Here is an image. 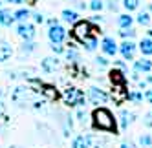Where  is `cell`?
<instances>
[{
  "instance_id": "31",
  "label": "cell",
  "mask_w": 152,
  "mask_h": 148,
  "mask_svg": "<svg viewBox=\"0 0 152 148\" xmlns=\"http://www.w3.org/2000/svg\"><path fill=\"white\" fill-rule=\"evenodd\" d=\"M75 119H77L81 124H86V123H88V113H86V110L79 108L77 112H75Z\"/></svg>"
},
{
  "instance_id": "3",
  "label": "cell",
  "mask_w": 152,
  "mask_h": 148,
  "mask_svg": "<svg viewBox=\"0 0 152 148\" xmlns=\"http://www.w3.org/2000/svg\"><path fill=\"white\" fill-rule=\"evenodd\" d=\"M62 102L66 104V106H77V108H84L86 106V95L83 90L79 88H66L62 90Z\"/></svg>"
},
{
  "instance_id": "47",
  "label": "cell",
  "mask_w": 152,
  "mask_h": 148,
  "mask_svg": "<svg viewBox=\"0 0 152 148\" xmlns=\"http://www.w3.org/2000/svg\"><path fill=\"white\" fill-rule=\"evenodd\" d=\"M145 81H147V82H148V84H152V75H148V77H147V79H145Z\"/></svg>"
},
{
  "instance_id": "2",
  "label": "cell",
  "mask_w": 152,
  "mask_h": 148,
  "mask_svg": "<svg viewBox=\"0 0 152 148\" xmlns=\"http://www.w3.org/2000/svg\"><path fill=\"white\" fill-rule=\"evenodd\" d=\"M92 124H94V128L99 130V132L117 133V121L114 117V113L104 106H97L92 112Z\"/></svg>"
},
{
  "instance_id": "25",
  "label": "cell",
  "mask_w": 152,
  "mask_h": 148,
  "mask_svg": "<svg viewBox=\"0 0 152 148\" xmlns=\"http://www.w3.org/2000/svg\"><path fill=\"white\" fill-rule=\"evenodd\" d=\"M136 22H137L139 26H150V22H152V15H150L148 9H143V11H139V13H137Z\"/></svg>"
},
{
  "instance_id": "38",
  "label": "cell",
  "mask_w": 152,
  "mask_h": 148,
  "mask_svg": "<svg viewBox=\"0 0 152 148\" xmlns=\"http://www.w3.org/2000/svg\"><path fill=\"white\" fill-rule=\"evenodd\" d=\"M6 113H7V110H6V104L0 101V119H6Z\"/></svg>"
},
{
  "instance_id": "15",
  "label": "cell",
  "mask_w": 152,
  "mask_h": 148,
  "mask_svg": "<svg viewBox=\"0 0 152 148\" xmlns=\"http://www.w3.org/2000/svg\"><path fill=\"white\" fill-rule=\"evenodd\" d=\"M13 24H15L13 11L11 9H6V7H0V26L2 28H11Z\"/></svg>"
},
{
  "instance_id": "51",
  "label": "cell",
  "mask_w": 152,
  "mask_h": 148,
  "mask_svg": "<svg viewBox=\"0 0 152 148\" xmlns=\"http://www.w3.org/2000/svg\"><path fill=\"white\" fill-rule=\"evenodd\" d=\"M150 113H152V112H150Z\"/></svg>"
},
{
  "instance_id": "48",
  "label": "cell",
  "mask_w": 152,
  "mask_h": 148,
  "mask_svg": "<svg viewBox=\"0 0 152 148\" xmlns=\"http://www.w3.org/2000/svg\"><path fill=\"white\" fill-rule=\"evenodd\" d=\"M9 148H20V146H9Z\"/></svg>"
},
{
  "instance_id": "26",
  "label": "cell",
  "mask_w": 152,
  "mask_h": 148,
  "mask_svg": "<svg viewBox=\"0 0 152 148\" xmlns=\"http://www.w3.org/2000/svg\"><path fill=\"white\" fill-rule=\"evenodd\" d=\"M143 93H141L139 90H132V91H128L126 93V101L130 102H134V104H139V102H143Z\"/></svg>"
},
{
  "instance_id": "45",
  "label": "cell",
  "mask_w": 152,
  "mask_h": 148,
  "mask_svg": "<svg viewBox=\"0 0 152 148\" xmlns=\"http://www.w3.org/2000/svg\"><path fill=\"white\" fill-rule=\"evenodd\" d=\"M92 20H94V22H101V20H103V17H101V15H95Z\"/></svg>"
},
{
  "instance_id": "18",
  "label": "cell",
  "mask_w": 152,
  "mask_h": 148,
  "mask_svg": "<svg viewBox=\"0 0 152 148\" xmlns=\"http://www.w3.org/2000/svg\"><path fill=\"white\" fill-rule=\"evenodd\" d=\"M108 75H110V81H112L114 86H121V84H125V82H126L125 71H121V70H115V68H114L110 73H108Z\"/></svg>"
},
{
  "instance_id": "6",
  "label": "cell",
  "mask_w": 152,
  "mask_h": 148,
  "mask_svg": "<svg viewBox=\"0 0 152 148\" xmlns=\"http://www.w3.org/2000/svg\"><path fill=\"white\" fill-rule=\"evenodd\" d=\"M117 53H121V57L125 60H134L136 53H137V44L134 40H123L121 44L117 46Z\"/></svg>"
},
{
  "instance_id": "12",
  "label": "cell",
  "mask_w": 152,
  "mask_h": 148,
  "mask_svg": "<svg viewBox=\"0 0 152 148\" xmlns=\"http://www.w3.org/2000/svg\"><path fill=\"white\" fill-rule=\"evenodd\" d=\"M39 93L44 99H48V101H57L59 99V91L53 88V86H50V84H44V82L39 86Z\"/></svg>"
},
{
  "instance_id": "7",
  "label": "cell",
  "mask_w": 152,
  "mask_h": 148,
  "mask_svg": "<svg viewBox=\"0 0 152 148\" xmlns=\"http://www.w3.org/2000/svg\"><path fill=\"white\" fill-rule=\"evenodd\" d=\"M66 37H68V31L64 29V26H61V24L50 26V29H48V38H50L51 44H62V42L66 40Z\"/></svg>"
},
{
  "instance_id": "23",
  "label": "cell",
  "mask_w": 152,
  "mask_h": 148,
  "mask_svg": "<svg viewBox=\"0 0 152 148\" xmlns=\"http://www.w3.org/2000/svg\"><path fill=\"white\" fill-rule=\"evenodd\" d=\"M81 44H83V48H84L86 51H90V53H92V51H95L97 46H99V40H97L95 35H90V37H86V38L81 42Z\"/></svg>"
},
{
  "instance_id": "21",
  "label": "cell",
  "mask_w": 152,
  "mask_h": 148,
  "mask_svg": "<svg viewBox=\"0 0 152 148\" xmlns=\"http://www.w3.org/2000/svg\"><path fill=\"white\" fill-rule=\"evenodd\" d=\"M29 17H31V11L28 7H20V9H17V11H13V18H15V22H18V24L28 22Z\"/></svg>"
},
{
  "instance_id": "43",
  "label": "cell",
  "mask_w": 152,
  "mask_h": 148,
  "mask_svg": "<svg viewBox=\"0 0 152 148\" xmlns=\"http://www.w3.org/2000/svg\"><path fill=\"white\" fill-rule=\"evenodd\" d=\"M139 75H141V73H137V71H132V73H130V79H132V81H139Z\"/></svg>"
},
{
  "instance_id": "20",
  "label": "cell",
  "mask_w": 152,
  "mask_h": 148,
  "mask_svg": "<svg viewBox=\"0 0 152 148\" xmlns=\"http://www.w3.org/2000/svg\"><path fill=\"white\" fill-rule=\"evenodd\" d=\"M62 20H64V22H66V24H75V22H79V13L77 11H75V9H64V11H62Z\"/></svg>"
},
{
  "instance_id": "35",
  "label": "cell",
  "mask_w": 152,
  "mask_h": 148,
  "mask_svg": "<svg viewBox=\"0 0 152 148\" xmlns=\"http://www.w3.org/2000/svg\"><path fill=\"white\" fill-rule=\"evenodd\" d=\"M119 148H137V146H136V143H134V141H130V139H128V141H123Z\"/></svg>"
},
{
  "instance_id": "24",
  "label": "cell",
  "mask_w": 152,
  "mask_h": 148,
  "mask_svg": "<svg viewBox=\"0 0 152 148\" xmlns=\"http://www.w3.org/2000/svg\"><path fill=\"white\" fill-rule=\"evenodd\" d=\"M64 57H66L68 64H73V62H81V53L75 48H68L64 49Z\"/></svg>"
},
{
  "instance_id": "34",
  "label": "cell",
  "mask_w": 152,
  "mask_h": 148,
  "mask_svg": "<svg viewBox=\"0 0 152 148\" xmlns=\"http://www.w3.org/2000/svg\"><path fill=\"white\" fill-rule=\"evenodd\" d=\"M51 51L55 55H61V53H64V46L62 44H51Z\"/></svg>"
},
{
  "instance_id": "13",
  "label": "cell",
  "mask_w": 152,
  "mask_h": 148,
  "mask_svg": "<svg viewBox=\"0 0 152 148\" xmlns=\"http://www.w3.org/2000/svg\"><path fill=\"white\" fill-rule=\"evenodd\" d=\"M134 119H136V113H134V112L121 110V113H119V128H121V130H126L128 126L134 123Z\"/></svg>"
},
{
  "instance_id": "41",
  "label": "cell",
  "mask_w": 152,
  "mask_h": 148,
  "mask_svg": "<svg viewBox=\"0 0 152 148\" xmlns=\"http://www.w3.org/2000/svg\"><path fill=\"white\" fill-rule=\"evenodd\" d=\"M7 4H15V6H20V4H24L26 0H6Z\"/></svg>"
},
{
  "instance_id": "17",
  "label": "cell",
  "mask_w": 152,
  "mask_h": 148,
  "mask_svg": "<svg viewBox=\"0 0 152 148\" xmlns=\"http://www.w3.org/2000/svg\"><path fill=\"white\" fill-rule=\"evenodd\" d=\"M11 55H13V48H11V44L0 38V62L9 60V59H11Z\"/></svg>"
},
{
  "instance_id": "50",
  "label": "cell",
  "mask_w": 152,
  "mask_h": 148,
  "mask_svg": "<svg viewBox=\"0 0 152 148\" xmlns=\"http://www.w3.org/2000/svg\"><path fill=\"white\" fill-rule=\"evenodd\" d=\"M150 11H152V6H150Z\"/></svg>"
},
{
  "instance_id": "4",
  "label": "cell",
  "mask_w": 152,
  "mask_h": 148,
  "mask_svg": "<svg viewBox=\"0 0 152 148\" xmlns=\"http://www.w3.org/2000/svg\"><path fill=\"white\" fill-rule=\"evenodd\" d=\"M94 31H95V28H94V24L90 22V20H79V22H75V24H73L72 35H73L75 40L83 42L86 37L94 35Z\"/></svg>"
},
{
  "instance_id": "14",
  "label": "cell",
  "mask_w": 152,
  "mask_h": 148,
  "mask_svg": "<svg viewBox=\"0 0 152 148\" xmlns=\"http://www.w3.org/2000/svg\"><path fill=\"white\" fill-rule=\"evenodd\" d=\"M134 71H137V73H150L152 71V60H148L147 57H141V59L134 60Z\"/></svg>"
},
{
  "instance_id": "29",
  "label": "cell",
  "mask_w": 152,
  "mask_h": 148,
  "mask_svg": "<svg viewBox=\"0 0 152 148\" xmlns=\"http://www.w3.org/2000/svg\"><path fill=\"white\" fill-rule=\"evenodd\" d=\"M121 2H123V7L126 9V13H132L136 9H139L141 0H121Z\"/></svg>"
},
{
  "instance_id": "1",
  "label": "cell",
  "mask_w": 152,
  "mask_h": 148,
  "mask_svg": "<svg viewBox=\"0 0 152 148\" xmlns=\"http://www.w3.org/2000/svg\"><path fill=\"white\" fill-rule=\"evenodd\" d=\"M11 101L13 104H17L18 108H33V110H40L42 104H44V97L35 91L33 88L26 84V86H17L11 91Z\"/></svg>"
},
{
  "instance_id": "9",
  "label": "cell",
  "mask_w": 152,
  "mask_h": 148,
  "mask_svg": "<svg viewBox=\"0 0 152 148\" xmlns=\"http://www.w3.org/2000/svg\"><path fill=\"white\" fill-rule=\"evenodd\" d=\"M101 49H103L104 55L115 57L117 55V42L114 40V37H103V40H101Z\"/></svg>"
},
{
  "instance_id": "22",
  "label": "cell",
  "mask_w": 152,
  "mask_h": 148,
  "mask_svg": "<svg viewBox=\"0 0 152 148\" xmlns=\"http://www.w3.org/2000/svg\"><path fill=\"white\" fill-rule=\"evenodd\" d=\"M132 24H134V17L130 15V13H123V15L117 17V26H119V29L132 28Z\"/></svg>"
},
{
  "instance_id": "27",
  "label": "cell",
  "mask_w": 152,
  "mask_h": 148,
  "mask_svg": "<svg viewBox=\"0 0 152 148\" xmlns=\"http://www.w3.org/2000/svg\"><path fill=\"white\" fill-rule=\"evenodd\" d=\"M35 49H37V44L33 40H24L22 46H20V53H22V55H29V53H33Z\"/></svg>"
},
{
  "instance_id": "40",
  "label": "cell",
  "mask_w": 152,
  "mask_h": 148,
  "mask_svg": "<svg viewBox=\"0 0 152 148\" xmlns=\"http://www.w3.org/2000/svg\"><path fill=\"white\" fill-rule=\"evenodd\" d=\"M117 2H119V0H108V7H110L112 11H115V9H117Z\"/></svg>"
},
{
  "instance_id": "11",
  "label": "cell",
  "mask_w": 152,
  "mask_h": 148,
  "mask_svg": "<svg viewBox=\"0 0 152 148\" xmlns=\"http://www.w3.org/2000/svg\"><path fill=\"white\" fill-rule=\"evenodd\" d=\"M40 68H42V71H46V73H53V71H57L61 68V60L57 57H46V59H42Z\"/></svg>"
},
{
  "instance_id": "49",
  "label": "cell",
  "mask_w": 152,
  "mask_h": 148,
  "mask_svg": "<svg viewBox=\"0 0 152 148\" xmlns=\"http://www.w3.org/2000/svg\"><path fill=\"white\" fill-rule=\"evenodd\" d=\"M0 7H2V0H0Z\"/></svg>"
},
{
  "instance_id": "8",
  "label": "cell",
  "mask_w": 152,
  "mask_h": 148,
  "mask_svg": "<svg viewBox=\"0 0 152 148\" xmlns=\"http://www.w3.org/2000/svg\"><path fill=\"white\" fill-rule=\"evenodd\" d=\"M35 26L29 24V22H22L17 26V35L22 38V40H33L35 38Z\"/></svg>"
},
{
  "instance_id": "19",
  "label": "cell",
  "mask_w": 152,
  "mask_h": 148,
  "mask_svg": "<svg viewBox=\"0 0 152 148\" xmlns=\"http://www.w3.org/2000/svg\"><path fill=\"white\" fill-rule=\"evenodd\" d=\"M126 90H125V84H121V86H114L112 90V99L117 102V104H121L123 101H126Z\"/></svg>"
},
{
  "instance_id": "30",
  "label": "cell",
  "mask_w": 152,
  "mask_h": 148,
  "mask_svg": "<svg viewBox=\"0 0 152 148\" xmlns=\"http://www.w3.org/2000/svg\"><path fill=\"white\" fill-rule=\"evenodd\" d=\"M119 35H121L125 40H132V38L136 37V29H134V28H125V29L119 31Z\"/></svg>"
},
{
  "instance_id": "16",
  "label": "cell",
  "mask_w": 152,
  "mask_h": 148,
  "mask_svg": "<svg viewBox=\"0 0 152 148\" xmlns=\"http://www.w3.org/2000/svg\"><path fill=\"white\" fill-rule=\"evenodd\" d=\"M137 49L141 51L143 57H150L152 55V38L150 37H143L139 40V44H137Z\"/></svg>"
},
{
  "instance_id": "44",
  "label": "cell",
  "mask_w": 152,
  "mask_h": 148,
  "mask_svg": "<svg viewBox=\"0 0 152 148\" xmlns=\"http://www.w3.org/2000/svg\"><path fill=\"white\" fill-rule=\"evenodd\" d=\"M48 24H50V26H55V24H59V20H57V18H50Z\"/></svg>"
},
{
  "instance_id": "5",
  "label": "cell",
  "mask_w": 152,
  "mask_h": 148,
  "mask_svg": "<svg viewBox=\"0 0 152 148\" xmlns=\"http://www.w3.org/2000/svg\"><path fill=\"white\" fill-rule=\"evenodd\" d=\"M108 99H110V95H108L104 90L97 88V86L88 88V93H86V101H90L92 104H97V106H99V104H106Z\"/></svg>"
},
{
  "instance_id": "42",
  "label": "cell",
  "mask_w": 152,
  "mask_h": 148,
  "mask_svg": "<svg viewBox=\"0 0 152 148\" xmlns=\"http://www.w3.org/2000/svg\"><path fill=\"white\" fill-rule=\"evenodd\" d=\"M75 7H77V9H86L88 6H86L84 2H81V0H79V2H75Z\"/></svg>"
},
{
  "instance_id": "37",
  "label": "cell",
  "mask_w": 152,
  "mask_h": 148,
  "mask_svg": "<svg viewBox=\"0 0 152 148\" xmlns=\"http://www.w3.org/2000/svg\"><path fill=\"white\" fill-rule=\"evenodd\" d=\"M143 124H145V126H148V128H152V113H147V115H145Z\"/></svg>"
},
{
  "instance_id": "32",
  "label": "cell",
  "mask_w": 152,
  "mask_h": 148,
  "mask_svg": "<svg viewBox=\"0 0 152 148\" xmlns=\"http://www.w3.org/2000/svg\"><path fill=\"white\" fill-rule=\"evenodd\" d=\"M88 7L92 9V11H95V13H99L101 9L104 7V0H90V4H88Z\"/></svg>"
},
{
  "instance_id": "39",
  "label": "cell",
  "mask_w": 152,
  "mask_h": 148,
  "mask_svg": "<svg viewBox=\"0 0 152 148\" xmlns=\"http://www.w3.org/2000/svg\"><path fill=\"white\" fill-rule=\"evenodd\" d=\"M143 97H145V101H147V102H150V104H152V88L145 91V95H143Z\"/></svg>"
},
{
  "instance_id": "36",
  "label": "cell",
  "mask_w": 152,
  "mask_h": 148,
  "mask_svg": "<svg viewBox=\"0 0 152 148\" xmlns=\"http://www.w3.org/2000/svg\"><path fill=\"white\" fill-rule=\"evenodd\" d=\"M31 17H33V20H35L37 24H42V22H44V15H42V13H33Z\"/></svg>"
},
{
  "instance_id": "33",
  "label": "cell",
  "mask_w": 152,
  "mask_h": 148,
  "mask_svg": "<svg viewBox=\"0 0 152 148\" xmlns=\"http://www.w3.org/2000/svg\"><path fill=\"white\" fill-rule=\"evenodd\" d=\"M95 64L99 66V68H106L108 66V60H106V57H95Z\"/></svg>"
},
{
  "instance_id": "28",
  "label": "cell",
  "mask_w": 152,
  "mask_h": 148,
  "mask_svg": "<svg viewBox=\"0 0 152 148\" xmlns=\"http://www.w3.org/2000/svg\"><path fill=\"white\" fill-rule=\"evenodd\" d=\"M137 144L141 148H152V135L150 133H141L137 137Z\"/></svg>"
},
{
  "instance_id": "46",
  "label": "cell",
  "mask_w": 152,
  "mask_h": 148,
  "mask_svg": "<svg viewBox=\"0 0 152 148\" xmlns=\"http://www.w3.org/2000/svg\"><path fill=\"white\" fill-rule=\"evenodd\" d=\"M26 2H28L29 6H33V4H37V0H26Z\"/></svg>"
},
{
  "instance_id": "10",
  "label": "cell",
  "mask_w": 152,
  "mask_h": 148,
  "mask_svg": "<svg viewBox=\"0 0 152 148\" xmlns=\"http://www.w3.org/2000/svg\"><path fill=\"white\" fill-rule=\"evenodd\" d=\"M94 141V135L90 133H79L72 139V148H90Z\"/></svg>"
}]
</instances>
